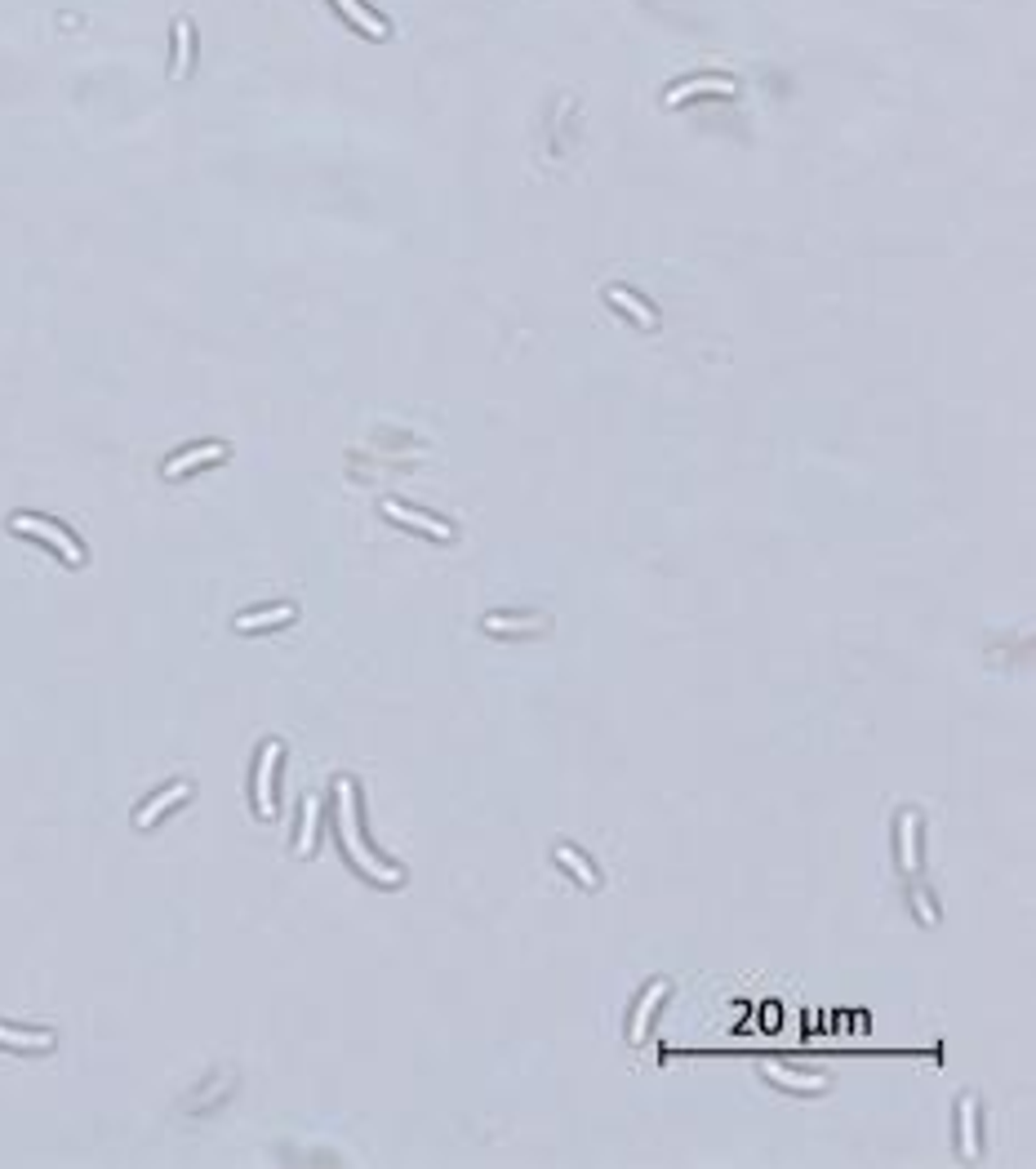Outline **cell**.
Wrapping results in <instances>:
<instances>
[{"instance_id":"1","label":"cell","mask_w":1036,"mask_h":1169,"mask_svg":"<svg viewBox=\"0 0 1036 1169\" xmlns=\"http://www.w3.org/2000/svg\"><path fill=\"white\" fill-rule=\"evenodd\" d=\"M339 831H343V845H348L352 863H356V867L365 871L369 880H378V885H397L400 871L397 867H378L374 854L360 845V831H356V792H352V778H339Z\"/></svg>"},{"instance_id":"2","label":"cell","mask_w":1036,"mask_h":1169,"mask_svg":"<svg viewBox=\"0 0 1036 1169\" xmlns=\"http://www.w3.org/2000/svg\"><path fill=\"white\" fill-rule=\"evenodd\" d=\"M14 534H36L40 542H49V547L59 551L63 561L68 565H85V547H80L76 538H71L63 525H54V521H45V516H14Z\"/></svg>"},{"instance_id":"3","label":"cell","mask_w":1036,"mask_h":1169,"mask_svg":"<svg viewBox=\"0 0 1036 1169\" xmlns=\"http://www.w3.org/2000/svg\"><path fill=\"white\" fill-rule=\"evenodd\" d=\"M276 761H281V743L271 738V743H262L259 773H254V805H259L262 818H271V814H276V801H271V773H276Z\"/></svg>"},{"instance_id":"4","label":"cell","mask_w":1036,"mask_h":1169,"mask_svg":"<svg viewBox=\"0 0 1036 1169\" xmlns=\"http://www.w3.org/2000/svg\"><path fill=\"white\" fill-rule=\"evenodd\" d=\"M734 80L730 76H694V80H681V85H672L668 94H663V103L668 107H681V103H689V98H703V94H721V98H730L734 94Z\"/></svg>"},{"instance_id":"5","label":"cell","mask_w":1036,"mask_h":1169,"mask_svg":"<svg viewBox=\"0 0 1036 1169\" xmlns=\"http://www.w3.org/2000/svg\"><path fill=\"white\" fill-rule=\"evenodd\" d=\"M218 458H227V444L223 441H210V444H196V449H187V454H174L165 463V476L169 481H178V476L196 472L201 463H218Z\"/></svg>"},{"instance_id":"6","label":"cell","mask_w":1036,"mask_h":1169,"mask_svg":"<svg viewBox=\"0 0 1036 1169\" xmlns=\"http://www.w3.org/2000/svg\"><path fill=\"white\" fill-rule=\"evenodd\" d=\"M383 516H388V521H397V525H409V530H423V534H432V538H441V542H449V538H454V530H449L446 521H432V516H423V512H409V507H400V503H383Z\"/></svg>"},{"instance_id":"7","label":"cell","mask_w":1036,"mask_h":1169,"mask_svg":"<svg viewBox=\"0 0 1036 1169\" xmlns=\"http://www.w3.org/2000/svg\"><path fill=\"white\" fill-rule=\"evenodd\" d=\"M605 303H610V307H619V311H628V316L636 320L640 329H659V311L645 307V303H640L632 290H623V285H610V290H605Z\"/></svg>"},{"instance_id":"8","label":"cell","mask_w":1036,"mask_h":1169,"mask_svg":"<svg viewBox=\"0 0 1036 1169\" xmlns=\"http://www.w3.org/2000/svg\"><path fill=\"white\" fill-rule=\"evenodd\" d=\"M334 5H339V14H343V19H348L352 27H360V31H365V36H374V40H388V36H392L388 19H378V14H374V10H365L360 0H334Z\"/></svg>"},{"instance_id":"9","label":"cell","mask_w":1036,"mask_h":1169,"mask_svg":"<svg viewBox=\"0 0 1036 1169\" xmlns=\"http://www.w3.org/2000/svg\"><path fill=\"white\" fill-rule=\"evenodd\" d=\"M663 996H668V978H659V983H654V987H645V996H640V1001H636V1014H632V1027H628V1036H632V1041H636V1045L645 1041V1023H649V1014L659 1009V1001H663Z\"/></svg>"},{"instance_id":"10","label":"cell","mask_w":1036,"mask_h":1169,"mask_svg":"<svg viewBox=\"0 0 1036 1169\" xmlns=\"http://www.w3.org/2000/svg\"><path fill=\"white\" fill-rule=\"evenodd\" d=\"M556 863H561V867L570 871L574 880H583V885H588V889H601V871L591 867V863H588V854H579V850H574V845H556Z\"/></svg>"},{"instance_id":"11","label":"cell","mask_w":1036,"mask_h":1169,"mask_svg":"<svg viewBox=\"0 0 1036 1169\" xmlns=\"http://www.w3.org/2000/svg\"><path fill=\"white\" fill-rule=\"evenodd\" d=\"M294 619H299V609L294 605H271V609H262V614H241V619H236V631L281 628V623H294Z\"/></svg>"},{"instance_id":"12","label":"cell","mask_w":1036,"mask_h":1169,"mask_svg":"<svg viewBox=\"0 0 1036 1169\" xmlns=\"http://www.w3.org/2000/svg\"><path fill=\"white\" fill-rule=\"evenodd\" d=\"M481 628L490 631V636H530V631H547V619H503V614H485Z\"/></svg>"},{"instance_id":"13","label":"cell","mask_w":1036,"mask_h":1169,"mask_svg":"<svg viewBox=\"0 0 1036 1169\" xmlns=\"http://www.w3.org/2000/svg\"><path fill=\"white\" fill-rule=\"evenodd\" d=\"M187 796H192V787H187V783H174V787H169V792H161V796H152V801H147V805H143V810H138V814H134V822H138V827H152V822H156V818H161V814H165V810H169V805H178V801H187Z\"/></svg>"},{"instance_id":"14","label":"cell","mask_w":1036,"mask_h":1169,"mask_svg":"<svg viewBox=\"0 0 1036 1169\" xmlns=\"http://www.w3.org/2000/svg\"><path fill=\"white\" fill-rule=\"evenodd\" d=\"M974 1094H961V1156L974 1160L978 1156V1125H974Z\"/></svg>"},{"instance_id":"15","label":"cell","mask_w":1036,"mask_h":1169,"mask_svg":"<svg viewBox=\"0 0 1036 1169\" xmlns=\"http://www.w3.org/2000/svg\"><path fill=\"white\" fill-rule=\"evenodd\" d=\"M0 1045H10V1050H54V1032H23V1027L0 1023Z\"/></svg>"},{"instance_id":"16","label":"cell","mask_w":1036,"mask_h":1169,"mask_svg":"<svg viewBox=\"0 0 1036 1169\" xmlns=\"http://www.w3.org/2000/svg\"><path fill=\"white\" fill-rule=\"evenodd\" d=\"M187 63H192V23L178 19L174 23V68H169V76L183 80L187 76Z\"/></svg>"},{"instance_id":"17","label":"cell","mask_w":1036,"mask_h":1169,"mask_svg":"<svg viewBox=\"0 0 1036 1169\" xmlns=\"http://www.w3.org/2000/svg\"><path fill=\"white\" fill-rule=\"evenodd\" d=\"M899 854H903V867L917 871L920 859H917V814H912V810L899 818Z\"/></svg>"},{"instance_id":"18","label":"cell","mask_w":1036,"mask_h":1169,"mask_svg":"<svg viewBox=\"0 0 1036 1169\" xmlns=\"http://www.w3.org/2000/svg\"><path fill=\"white\" fill-rule=\"evenodd\" d=\"M766 1076H770V1081H775V1085H783V1090H805V1094H819V1090H827V1081H824V1076H796V1081H792V1076H783V1067H775V1063L766 1067Z\"/></svg>"},{"instance_id":"19","label":"cell","mask_w":1036,"mask_h":1169,"mask_svg":"<svg viewBox=\"0 0 1036 1169\" xmlns=\"http://www.w3.org/2000/svg\"><path fill=\"white\" fill-rule=\"evenodd\" d=\"M316 801H307V818H303V836H299V854H311V845H316Z\"/></svg>"}]
</instances>
